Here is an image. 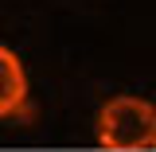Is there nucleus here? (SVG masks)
Here are the masks:
<instances>
[{
	"label": "nucleus",
	"mask_w": 156,
	"mask_h": 152,
	"mask_svg": "<svg viewBox=\"0 0 156 152\" xmlns=\"http://www.w3.org/2000/svg\"><path fill=\"white\" fill-rule=\"evenodd\" d=\"M152 136H156V109L144 97L121 94L98 109V144L101 148L140 152V148H152Z\"/></svg>",
	"instance_id": "1"
},
{
	"label": "nucleus",
	"mask_w": 156,
	"mask_h": 152,
	"mask_svg": "<svg viewBox=\"0 0 156 152\" xmlns=\"http://www.w3.org/2000/svg\"><path fill=\"white\" fill-rule=\"evenodd\" d=\"M20 117H31L27 70L16 51L0 43V121H20Z\"/></svg>",
	"instance_id": "2"
},
{
	"label": "nucleus",
	"mask_w": 156,
	"mask_h": 152,
	"mask_svg": "<svg viewBox=\"0 0 156 152\" xmlns=\"http://www.w3.org/2000/svg\"><path fill=\"white\" fill-rule=\"evenodd\" d=\"M152 148H156V136H152Z\"/></svg>",
	"instance_id": "3"
}]
</instances>
